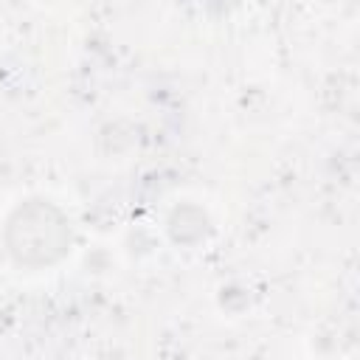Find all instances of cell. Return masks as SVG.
I'll list each match as a JSON object with an SVG mask.
<instances>
[{
  "label": "cell",
  "instance_id": "cell-1",
  "mask_svg": "<svg viewBox=\"0 0 360 360\" xmlns=\"http://www.w3.org/2000/svg\"><path fill=\"white\" fill-rule=\"evenodd\" d=\"M8 245L17 262L48 264L68 248V222L51 205H25L8 225Z\"/></svg>",
  "mask_w": 360,
  "mask_h": 360
}]
</instances>
